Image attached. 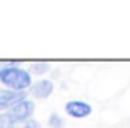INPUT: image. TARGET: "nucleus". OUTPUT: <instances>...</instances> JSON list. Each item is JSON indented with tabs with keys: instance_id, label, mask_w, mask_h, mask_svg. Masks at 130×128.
<instances>
[{
	"instance_id": "nucleus-8",
	"label": "nucleus",
	"mask_w": 130,
	"mask_h": 128,
	"mask_svg": "<svg viewBox=\"0 0 130 128\" xmlns=\"http://www.w3.org/2000/svg\"><path fill=\"white\" fill-rule=\"evenodd\" d=\"M48 125H50V128H63L65 121L58 113H52L48 117Z\"/></svg>"
},
{
	"instance_id": "nucleus-5",
	"label": "nucleus",
	"mask_w": 130,
	"mask_h": 128,
	"mask_svg": "<svg viewBox=\"0 0 130 128\" xmlns=\"http://www.w3.org/2000/svg\"><path fill=\"white\" fill-rule=\"evenodd\" d=\"M54 92V82L52 80H47V78H42L38 82H34L30 87V95L37 100H45L52 95Z\"/></svg>"
},
{
	"instance_id": "nucleus-9",
	"label": "nucleus",
	"mask_w": 130,
	"mask_h": 128,
	"mask_svg": "<svg viewBox=\"0 0 130 128\" xmlns=\"http://www.w3.org/2000/svg\"><path fill=\"white\" fill-rule=\"evenodd\" d=\"M19 128H42V125H40V121H37V120H28V121H25V123L22 125V126H19Z\"/></svg>"
},
{
	"instance_id": "nucleus-6",
	"label": "nucleus",
	"mask_w": 130,
	"mask_h": 128,
	"mask_svg": "<svg viewBox=\"0 0 130 128\" xmlns=\"http://www.w3.org/2000/svg\"><path fill=\"white\" fill-rule=\"evenodd\" d=\"M48 70H50V63H47V62H34L30 65V70L28 72L34 73V75H43Z\"/></svg>"
},
{
	"instance_id": "nucleus-3",
	"label": "nucleus",
	"mask_w": 130,
	"mask_h": 128,
	"mask_svg": "<svg viewBox=\"0 0 130 128\" xmlns=\"http://www.w3.org/2000/svg\"><path fill=\"white\" fill-rule=\"evenodd\" d=\"M92 110V105L84 100H70L65 103V113L72 118H87Z\"/></svg>"
},
{
	"instance_id": "nucleus-7",
	"label": "nucleus",
	"mask_w": 130,
	"mask_h": 128,
	"mask_svg": "<svg viewBox=\"0 0 130 128\" xmlns=\"http://www.w3.org/2000/svg\"><path fill=\"white\" fill-rule=\"evenodd\" d=\"M0 128H17V123L12 120V117L7 112L0 113Z\"/></svg>"
},
{
	"instance_id": "nucleus-1",
	"label": "nucleus",
	"mask_w": 130,
	"mask_h": 128,
	"mask_svg": "<svg viewBox=\"0 0 130 128\" xmlns=\"http://www.w3.org/2000/svg\"><path fill=\"white\" fill-rule=\"evenodd\" d=\"M32 83V73L19 67V62H8L7 65L0 67V85H4V88L13 92H27L30 90Z\"/></svg>"
},
{
	"instance_id": "nucleus-2",
	"label": "nucleus",
	"mask_w": 130,
	"mask_h": 128,
	"mask_svg": "<svg viewBox=\"0 0 130 128\" xmlns=\"http://www.w3.org/2000/svg\"><path fill=\"white\" fill-rule=\"evenodd\" d=\"M34 112H35V103L32 102V100H28V98H25V100H22V102L15 103L7 113L12 117V120L15 121V123H22L23 125L25 121L32 120Z\"/></svg>"
},
{
	"instance_id": "nucleus-4",
	"label": "nucleus",
	"mask_w": 130,
	"mask_h": 128,
	"mask_svg": "<svg viewBox=\"0 0 130 128\" xmlns=\"http://www.w3.org/2000/svg\"><path fill=\"white\" fill-rule=\"evenodd\" d=\"M25 98H27V92H13V90L0 87V112L2 110L8 112L15 103L22 102Z\"/></svg>"
}]
</instances>
